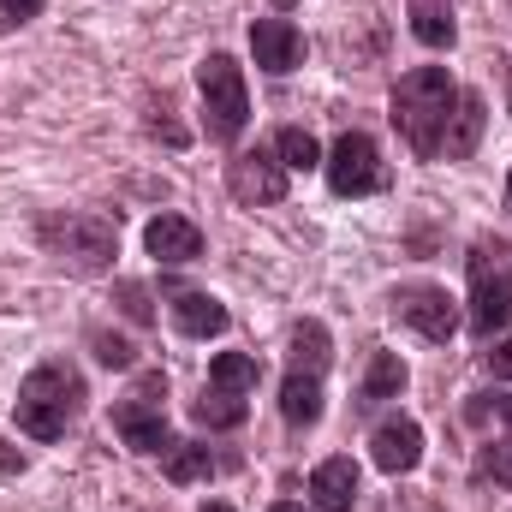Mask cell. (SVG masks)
<instances>
[{"mask_svg":"<svg viewBox=\"0 0 512 512\" xmlns=\"http://www.w3.org/2000/svg\"><path fill=\"white\" fill-rule=\"evenodd\" d=\"M310 507L316 512H352L358 507V459L334 453L310 471Z\"/></svg>","mask_w":512,"mask_h":512,"instance_id":"obj_13","label":"cell"},{"mask_svg":"<svg viewBox=\"0 0 512 512\" xmlns=\"http://www.w3.org/2000/svg\"><path fill=\"white\" fill-rule=\"evenodd\" d=\"M459 114V84L447 66H411L399 84H393V131L405 137V149L417 161H441L447 149V126Z\"/></svg>","mask_w":512,"mask_h":512,"instance_id":"obj_1","label":"cell"},{"mask_svg":"<svg viewBox=\"0 0 512 512\" xmlns=\"http://www.w3.org/2000/svg\"><path fill=\"white\" fill-rule=\"evenodd\" d=\"M191 417H197L203 429H239V423L251 417V405H245V393H227V387H203V393L191 399Z\"/></svg>","mask_w":512,"mask_h":512,"instance_id":"obj_18","label":"cell"},{"mask_svg":"<svg viewBox=\"0 0 512 512\" xmlns=\"http://www.w3.org/2000/svg\"><path fill=\"white\" fill-rule=\"evenodd\" d=\"M251 54L268 78H286L304 66V30L292 18H251Z\"/></svg>","mask_w":512,"mask_h":512,"instance_id":"obj_11","label":"cell"},{"mask_svg":"<svg viewBox=\"0 0 512 512\" xmlns=\"http://www.w3.org/2000/svg\"><path fill=\"white\" fill-rule=\"evenodd\" d=\"M268 512H310V507H304V501H274Z\"/></svg>","mask_w":512,"mask_h":512,"instance_id":"obj_30","label":"cell"},{"mask_svg":"<svg viewBox=\"0 0 512 512\" xmlns=\"http://www.w3.org/2000/svg\"><path fill=\"white\" fill-rule=\"evenodd\" d=\"M489 399H495V393H489ZM495 411H501V423H512V393H501V399H495Z\"/></svg>","mask_w":512,"mask_h":512,"instance_id":"obj_29","label":"cell"},{"mask_svg":"<svg viewBox=\"0 0 512 512\" xmlns=\"http://www.w3.org/2000/svg\"><path fill=\"white\" fill-rule=\"evenodd\" d=\"M42 6L48 0H0V24H30V18H42Z\"/></svg>","mask_w":512,"mask_h":512,"instance_id":"obj_26","label":"cell"},{"mask_svg":"<svg viewBox=\"0 0 512 512\" xmlns=\"http://www.w3.org/2000/svg\"><path fill=\"white\" fill-rule=\"evenodd\" d=\"M370 459H376L382 477H411L423 465V429H417V417H387L382 429L370 435Z\"/></svg>","mask_w":512,"mask_h":512,"instance_id":"obj_12","label":"cell"},{"mask_svg":"<svg viewBox=\"0 0 512 512\" xmlns=\"http://www.w3.org/2000/svg\"><path fill=\"white\" fill-rule=\"evenodd\" d=\"M197 90H203V131H209V143H239L245 126H251V84H245V66L233 60V54H209L203 66H197Z\"/></svg>","mask_w":512,"mask_h":512,"instance_id":"obj_6","label":"cell"},{"mask_svg":"<svg viewBox=\"0 0 512 512\" xmlns=\"http://www.w3.org/2000/svg\"><path fill=\"white\" fill-rule=\"evenodd\" d=\"M322 167H328V191L346 197V203L387 191V161H382V149H376L370 131H340L334 149L322 155Z\"/></svg>","mask_w":512,"mask_h":512,"instance_id":"obj_8","label":"cell"},{"mask_svg":"<svg viewBox=\"0 0 512 512\" xmlns=\"http://www.w3.org/2000/svg\"><path fill=\"white\" fill-rule=\"evenodd\" d=\"M507 215H512V173H507Z\"/></svg>","mask_w":512,"mask_h":512,"instance_id":"obj_32","label":"cell"},{"mask_svg":"<svg viewBox=\"0 0 512 512\" xmlns=\"http://www.w3.org/2000/svg\"><path fill=\"white\" fill-rule=\"evenodd\" d=\"M120 304H126V316H131V322H143V328L155 322V310H149V292H143L137 280H120Z\"/></svg>","mask_w":512,"mask_h":512,"instance_id":"obj_25","label":"cell"},{"mask_svg":"<svg viewBox=\"0 0 512 512\" xmlns=\"http://www.w3.org/2000/svg\"><path fill=\"white\" fill-rule=\"evenodd\" d=\"M114 435L131 453H167L173 447V435H167V376L161 370H143L131 382V393L114 405Z\"/></svg>","mask_w":512,"mask_h":512,"instance_id":"obj_7","label":"cell"},{"mask_svg":"<svg viewBox=\"0 0 512 512\" xmlns=\"http://www.w3.org/2000/svg\"><path fill=\"white\" fill-rule=\"evenodd\" d=\"M203 512H233L227 501H203Z\"/></svg>","mask_w":512,"mask_h":512,"instance_id":"obj_31","label":"cell"},{"mask_svg":"<svg viewBox=\"0 0 512 512\" xmlns=\"http://www.w3.org/2000/svg\"><path fill=\"white\" fill-rule=\"evenodd\" d=\"M0 471H24V453H12L6 441H0Z\"/></svg>","mask_w":512,"mask_h":512,"instance_id":"obj_28","label":"cell"},{"mask_svg":"<svg viewBox=\"0 0 512 512\" xmlns=\"http://www.w3.org/2000/svg\"><path fill=\"white\" fill-rule=\"evenodd\" d=\"M411 36H417L423 48H453V42H459V24H453L447 6H435V0H411Z\"/></svg>","mask_w":512,"mask_h":512,"instance_id":"obj_20","label":"cell"},{"mask_svg":"<svg viewBox=\"0 0 512 512\" xmlns=\"http://www.w3.org/2000/svg\"><path fill=\"white\" fill-rule=\"evenodd\" d=\"M435 6H447V0H435Z\"/></svg>","mask_w":512,"mask_h":512,"instance_id":"obj_33","label":"cell"},{"mask_svg":"<svg viewBox=\"0 0 512 512\" xmlns=\"http://www.w3.org/2000/svg\"><path fill=\"white\" fill-rule=\"evenodd\" d=\"M90 352H96V364H108V370H131V364H137V346L120 340V334H108V328L90 334Z\"/></svg>","mask_w":512,"mask_h":512,"instance_id":"obj_23","label":"cell"},{"mask_svg":"<svg viewBox=\"0 0 512 512\" xmlns=\"http://www.w3.org/2000/svg\"><path fill=\"white\" fill-rule=\"evenodd\" d=\"M227 304L215 298V292H197V286H185V292H173V328L185 334V340H215V334H227Z\"/></svg>","mask_w":512,"mask_h":512,"instance_id":"obj_15","label":"cell"},{"mask_svg":"<svg viewBox=\"0 0 512 512\" xmlns=\"http://www.w3.org/2000/svg\"><path fill=\"white\" fill-rule=\"evenodd\" d=\"M465 268H471V316H465V328L477 340H495L512 322V245L507 239H477Z\"/></svg>","mask_w":512,"mask_h":512,"instance_id":"obj_4","label":"cell"},{"mask_svg":"<svg viewBox=\"0 0 512 512\" xmlns=\"http://www.w3.org/2000/svg\"><path fill=\"white\" fill-rule=\"evenodd\" d=\"M227 191H233L245 209H268V203H286L292 173L280 167L274 149H239V155L227 161Z\"/></svg>","mask_w":512,"mask_h":512,"instance_id":"obj_10","label":"cell"},{"mask_svg":"<svg viewBox=\"0 0 512 512\" xmlns=\"http://www.w3.org/2000/svg\"><path fill=\"white\" fill-rule=\"evenodd\" d=\"M334 364V340H328V322L304 316L292 328V364H286V382H280V417L292 435L316 429L322 423V376Z\"/></svg>","mask_w":512,"mask_h":512,"instance_id":"obj_3","label":"cell"},{"mask_svg":"<svg viewBox=\"0 0 512 512\" xmlns=\"http://www.w3.org/2000/svg\"><path fill=\"white\" fill-rule=\"evenodd\" d=\"M405 382H411L405 358H399V352H376L370 370H364V382H358V411H376V405H387V399H399Z\"/></svg>","mask_w":512,"mask_h":512,"instance_id":"obj_17","label":"cell"},{"mask_svg":"<svg viewBox=\"0 0 512 512\" xmlns=\"http://www.w3.org/2000/svg\"><path fill=\"white\" fill-rule=\"evenodd\" d=\"M161 471H167V483H203V477H215V453L209 447H197V441H173L167 453H161Z\"/></svg>","mask_w":512,"mask_h":512,"instance_id":"obj_19","label":"cell"},{"mask_svg":"<svg viewBox=\"0 0 512 512\" xmlns=\"http://www.w3.org/2000/svg\"><path fill=\"white\" fill-rule=\"evenodd\" d=\"M84 376L66 364V358H48L36 364L24 382H18V399H12V423L30 435V441H60L72 429V417L84 411Z\"/></svg>","mask_w":512,"mask_h":512,"instance_id":"obj_2","label":"cell"},{"mask_svg":"<svg viewBox=\"0 0 512 512\" xmlns=\"http://www.w3.org/2000/svg\"><path fill=\"white\" fill-rule=\"evenodd\" d=\"M387 304H393V316H399L405 328H417L429 346H447V340L459 334V304H453V292L435 286V280H411V286H399Z\"/></svg>","mask_w":512,"mask_h":512,"instance_id":"obj_9","label":"cell"},{"mask_svg":"<svg viewBox=\"0 0 512 512\" xmlns=\"http://www.w3.org/2000/svg\"><path fill=\"white\" fill-rule=\"evenodd\" d=\"M143 251L155 262H197L203 256V227L191 215H155L143 227Z\"/></svg>","mask_w":512,"mask_h":512,"instance_id":"obj_14","label":"cell"},{"mask_svg":"<svg viewBox=\"0 0 512 512\" xmlns=\"http://www.w3.org/2000/svg\"><path fill=\"white\" fill-rule=\"evenodd\" d=\"M483 126H489V102H483V90H459V114H453V126H447V161H471L477 155V143H483Z\"/></svg>","mask_w":512,"mask_h":512,"instance_id":"obj_16","label":"cell"},{"mask_svg":"<svg viewBox=\"0 0 512 512\" xmlns=\"http://www.w3.org/2000/svg\"><path fill=\"white\" fill-rule=\"evenodd\" d=\"M477 483H501V489H512V441H495V447L477 453Z\"/></svg>","mask_w":512,"mask_h":512,"instance_id":"obj_24","label":"cell"},{"mask_svg":"<svg viewBox=\"0 0 512 512\" xmlns=\"http://www.w3.org/2000/svg\"><path fill=\"white\" fill-rule=\"evenodd\" d=\"M36 239L48 256L72 262L78 274H108L120 256V221H108V215H42Z\"/></svg>","mask_w":512,"mask_h":512,"instance_id":"obj_5","label":"cell"},{"mask_svg":"<svg viewBox=\"0 0 512 512\" xmlns=\"http://www.w3.org/2000/svg\"><path fill=\"white\" fill-rule=\"evenodd\" d=\"M274 155H280L286 173H310V167H322V143H316L304 126H280L274 131Z\"/></svg>","mask_w":512,"mask_h":512,"instance_id":"obj_22","label":"cell"},{"mask_svg":"<svg viewBox=\"0 0 512 512\" xmlns=\"http://www.w3.org/2000/svg\"><path fill=\"white\" fill-rule=\"evenodd\" d=\"M483 364L495 382H512V340H495V352H483Z\"/></svg>","mask_w":512,"mask_h":512,"instance_id":"obj_27","label":"cell"},{"mask_svg":"<svg viewBox=\"0 0 512 512\" xmlns=\"http://www.w3.org/2000/svg\"><path fill=\"white\" fill-rule=\"evenodd\" d=\"M262 382V358L256 352H221L209 364V387H227V393H251Z\"/></svg>","mask_w":512,"mask_h":512,"instance_id":"obj_21","label":"cell"}]
</instances>
